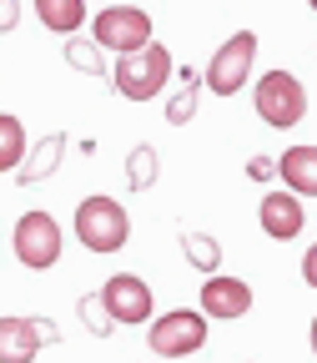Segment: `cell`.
<instances>
[{
	"label": "cell",
	"instance_id": "cell-1",
	"mask_svg": "<svg viewBox=\"0 0 317 363\" xmlns=\"http://www.w3.org/2000/svg\"><path fill=\"white\" fill-rule=\"evenodd\" d=\"M176 61L161 40L142 45V51H131V56H116V71H111V86L121 91L126 101H156V91L171 81Z\"/></svg>",
	"mask_w": 317,
	"mask_h": 363
},
{
	"label": "cell",
	"instance_id": "cell-2",
	"mask_svg": "<svg viewBox=\"0 0 317 363\" xmlns=\"http://www.w3.org/2000/svg\"><path fill=\"white\" fill-rule=\"evenodd\" d=\"M76 242L86 252H121L131 242V217L116 197H86L76 207Z\"/></svg>",
	"mask_w": 317,
	"mask_h": 363
},
{
	"label": "cell",
	"instance_id": "cell-3",
	"mask_svg": "<svg viewBox=\"0 0 317 363\" xmlns=\"http://www.w3.org/2000/svg\"><path fill=\"white\" fill-rule=\"evenodd\" d=\"M91 40L101 45V51H116V56H131L142 51V45L156 40V26L142 6H106L96 21H91Z\"/></svg>",
	"mask_w": 317,
	"mask_h": 363
},
{
	"label": "cell",
	"instance_id": "cell-4",
	"mask_svg": "<svg viewBox=\"0 0 317 363\" xmlns=\"http://www.w3.org/2000/svg\"><path fill=\"white\" fill-rule=\"evenodd\" d=\"M146 348H156V358H192L207 348V313L202 308H171L146 328Z\"/></svg>",
	"mask_w": 317,
	"mask_h": 363
},
{
	"label": "cell",
	"instance_id": "cell-5",
	"mask_svg": "<svg viewBox=\"0 0 317 363\" xmlns=\"http://www.w3.org/2000/svg\"><path fill=\"white\" fill-rule=\"evenodd\" d=\"M252 61H257V35H252V30L226 35V40L217 45V56L207 61L202 86L212 91V96H237V91L252 81Z\"/></svg>",
	"mask_w": 317,
	"mask_h": 363
},
{
	"label": "cell",
	"instance_id": "cell-6",
	"mask_svg": "<svg viewBox=\"0 0 317 363\" xmlns=\"http://www.w3.org/2000/svg\"><path fill=\"white\" fill-rule=\"evenodd\" d=\"M252 106H257V116L267 126L287 131V126H297L307 116V91H302V81L292 71H267L257 81V91H252Z\"/></svg>",
	"mask_w": 317,
	"mask_h": 363
},
{
	"label": "cell",
	"instance_id": "cell-7",
	"mask_svg": "<svg viewBox=\"0 0 317 363\" xmlns=\"http://www.w3.org/2000/svg\"><path fill=\"white\" fill-rule=\"evenodd\" d=\"M11 247H16L21 267H30V272L56 267V262H61V247H66V242H61V222H56L51 212H25V217L16 222Z\"/></svg>",
	"mask_w": 317,
	"mask_h": 363
},
{
	"label": "cell",
	"instance_id": "cell-8",
	"mask_svg": "<svg viewBox=\"0 0 317 363\" xmlns=\"http://www.w3.org/2000/svg\"><path fill=\"white\" fill-rule=\"evenodd\" d=\"M40 343H56V323H45V318H0V363H35Z\"/></svg>",
	"mask_w": 317,
	"mask_h": 363
},
{
	"label": "cell",
	"instance_id": "cell-9",
	"mask_svg": "<svg viewBox=\"0 0 317 363\" xmlns=\"http://www.w3.org/2000/svg\"><path fill=\"white\" fill-rule=\"evenodd\" d=\"M101 298H106V313L116 318V323H146L151 308H156L146 278H136V272H116V278L101 288Z\"/></svg>",
	"mask_w": 317,
	"mask_h": 363
},
{
	"label": "cell",
	"instance_id": "cell-10",
	"mask_svg": "<svg viewBox=\"0 0 317 363\" xmlns=\"http://www.w3.org/2000/svg\"><path fill=\"white\" fill-rule=\"evenodd\" d=\"M202 313L221 318V323H237V318L252 313V288L242 278H226V272H212L202 283Z\"/></svg>",
	"mask_w": 317,
	"mask_h": 363
},
{
	"label": "cell",
	"instance_id": "cell-11",
	"mask_svg": "<svg viewBox=\"0 0 317 363\" xmlns=\"http://www.w3.org/2000/svg\"><path fill=\"white\" fill-rule=\"evenodd\" d=\"M257 222H262V233L272 238V242H292L297 233H302V202H297V192L287 187V192H267L262 202H257Z\"/></svg>",
	"mask_w": 317,
	"mask_h": 363
},
{
	"label": "cell",
	"instance_id": "cell-12",
	"mask_svg": "<svg viewBox=\"0 0 317 363\" xmlns=\"http://www.w3.org/2000/svg\"><path fill=\"white\" fill-rule=\"evenodd\" d=\"M61 157H66V131H51V136H45L35 152H25V162L16 167L21 187H35V182H45V177L61 167Z\"/></svg>",
	"mask_w": 317,
	"mask_h": 363
},
{
	"label": "cell",
	"instance_id": "cell-13",
	"mask_svg": "<svg viewBox=\"0 0 317 363\" xmlns=\"http://www.w3.org/2000/svg\"><path fill=\"white\" fill-rule=\"evenodd\" d=\"M277 172L297 197H317V147H287Z\"/></svg>",
	"mask_w": 317,
	"mask_h": 363
},
{
	"label": "cell",
	"instance_id": "cell-14",
	"mask_svg": "<svg viewBox=\"0 0 317 363\" xmlns=\"http://www.w3.org/2000/svg\"><path fill=\"white\" fill-rule=\"evenodd\" d=\"M35 16L45 30H56V35H76L86 21V0H35Z\"/></svg>",
	"mask_w": 317,
	"mask_h": 363
},
{
	"label": "cell",
	"instance_id": "cell-15",
	"mask_svg": "<svg viewBox=\"0 0 317 363\" xmlns=\"http://www.w3.org/2000/svg\"><path fill=\"white\" fill-rule=\"evenodd\" d=\"M25 152H30V142H25L21 116L0 111V172H16V167L25 162Z\"/></svg>",
	"mask_w": 317,
	"mask_h": 363
},
{
	"label": "cell",
	"instance_id": "cell-16",
	"mask_svg": "<svg viewBox=\"0 0 317 363\" xmlns=\"http://www.w3.org/2000/svg\"><path fill=\"white\" fill-rule=\"evenodd\" d=\"M156 177H161L156 147H131V157H126V182H131V192H151Z\"/></svg>",
	"mask_w": 317,
	"mask_h": 363
},
{
	"label": "cell",
	"instance_id": "cell-17",
	"mask_svg": "<svg viewBox=\"0 0 317 363\" xmlns=\"http://www.w3.org/2000/svg\"><path fill=\"white\" fill-rule=\"evenodd\" d=\"M66 66H76L81 76H106V81H111V71L101 66V45H96V40L66 35Z\"/></svg>",
	"mask_w": 317,
	"mask_h": 363
},
{
	"label": "cell",
	"instance_id": "cell-18",
	"mask_svg": "<svg viewBox=\"0 0 317 363\" xmlns=\"http://www.w3.org/2000/svg\"><path fill=\"white\" fill-rule=\"evenodd\" d=\"M181 252L192 257V267H197V272L221 267V247H217V238H207V233H181Z\"/></svg>",
	"mask_w": 317,
	"mask_h": 363
},
{
	"label": "cell",
	"instance_id": "cell-19",
	"mask_svg": "<svg viewBox=\"0 0 317 363\" xmlns=\"http://www.w3.org/2000/svg\"><path fill=\"white\" fill-rule=\"evenodd\" d=\"M197 96H202V86H197V81H187V86H181L176 96H171L166 121H171V126H187V121H192V111H197Z\"/></svg>",
	"mask_w": 317,
	"mask_h": 363
},
{
	"label": "cell",
	"instance_id": "cell-20",
	"mask_svg": "<svg viewBox=\"0 0 317 363\" xmlns=\"http://www.w3.org/2000/svg\"><path fill=\"white\" fill-rule=\"evenodd\" d=\"M81 318H86V328H91V333H111V328H116V318L106 313V298H101V293L81 298Z\"/></svg>",
	"mask_w": 317,
	"mask_h": 363
},
{
	"label": "cell",
	"instance_id": "cell-21",
	"mask_svg": "<svg viewBox=\"0 0 317 363\" xmlns=\"http://www.w3.org/2000/svg\"><path fill=\"white\" fill-rule=\"evenodd\" d=\"M21 26V0H0V35Z\"/></svg>",
	"mask_w": 317,
	"mask_h": 363
},
{
	"label": "cell",
	"instance_id": "cell-22",
	"mask_svg": "<svg viewBox=\"0 0 317 363\" xmlns=\"http://www.w3.org/2000/svg\"><path fill=\"white\" fill-rule=\"evenodd\" d=\"M302 283H307V288H317V242L302 252Z\"/></svg>",
	"mask_w": 317,
	"mask_h": 363
},
{
	"label": "cell",
	"instance_id": "cell-23",
	"mask_svg": "<svg viewBox=\"0 0 317 363\" xmlns=\"http://www.w3.org/2000/svg\"><path fill=\"white\" fill-rule=\"evenodd\" d=\"M247 172H252L257 182H267V177H272V172H277V167H272L267 157H252V162H247Z\"/></svg>",
	"mask_w": 317,
	"mask_h": 363
},
{
	"label": "cell",
	"instance_id": "cell-24",
	"mask_svg": "<svg viewBox=\"0 0 317 363\" xmlns=\"http://www.w3.org/2000/svg\"><path fill=\"white\" fill-rule=\"evenodd\" d=\"M307 338H312V353H317V318H312V333H307Z\"/></svg>",
	"mask_w": 317,
	"mask_h": 363
},
{
	"label": "cell",
	"instance_id": "cell-25",
	"mask_svg": "<svg viewBox=\"0 0 317 363\" xmlns=\"http://www.w3.org/2000/svg\"><path fill=\"white\" fill-rule=\"evenodd\" d=\"M307 6H312V11H317V0H307Z\"/></svg>",
	"mask_w": 317,
	"mask_h": 363
}]
</instances>
